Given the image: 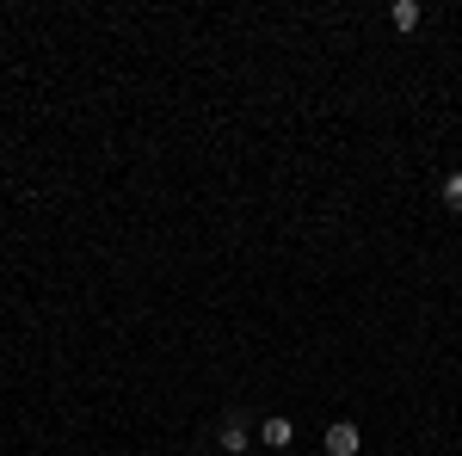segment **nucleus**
Here are the masks:
<instances>
[{
  "instance_id": "f257e3e1",
  "label": "nucleus",
  "mask_w": 462,
  "mask_h": 456,
  "mask_svg": "<svg viewBox=\"0 0 462 456\" xmlns=\"http://www.w3.org/2000/svg\"><path fill=\"white\" fill-rule=\"evenodd\" d=\"M364 451V432H357L352 420H333L327 425V456H357Z\"/></svg>"
},
{
  "instance_id": "f03ea898",
  "label": "nucleus",
  "mask_w": 462,
  "mask_h": 456,
  "mask_svg": "<svg viewBox=\"0 0 462 456\" xmlns=\"http://www.w3.org/2000/svg\"><path fill=\"white\" fill-rule=\"evenodd\" d=\"M216 444H222L228 456H247V451H253V438H247V420H241V414H228V420H222V432H216Z\"/></svg>"
},
{
  "instance_id": "7ed1b4c3",
  "label": "nucleus",
  "mask_w": 462,
  "mask_h": 456,
  "mask_svg": "<svg viewBox=\"0 0 462 456\" xmlns=\"http://www.w3.org/2000/svg\"><path fill=\"white\" fill-rule=\"evenodd\" d=\"M290 438H296V425H290L284 414H272V420L259 425V444H265V451H290Z\"/></svg>"
},
{
  "instance_id": "20e7f679",
  "label": "nucleus",
  "mask_w": 462,
  "mask_h": 456,
  "mask_svg": "<svg viewBox=\"0 0 462 456\" xmlns=\"http://www.w3.org/2000/svg\"><path fill=\"white\" fill-rule=\"evenodd\" d=\"M420 19H426V6H420V0H394V13H389V25H394V32H413Z\"/></svg>"
},
{
  "instance_id": "39448f33",
  "label": "nucleus",
  "mask_w": 462,
  "mask_h": 456,
  "mask_svg": "<svg viewBox=\"0 0 462 456\" xmlns=\"http://www.w3.org/2000/svg\"><path fill=\"white\" fill-rule=\"evenodd\" d=\"M444 210H457V216H462V173L444 179Z\"/></svg>"
}]
</instances>
